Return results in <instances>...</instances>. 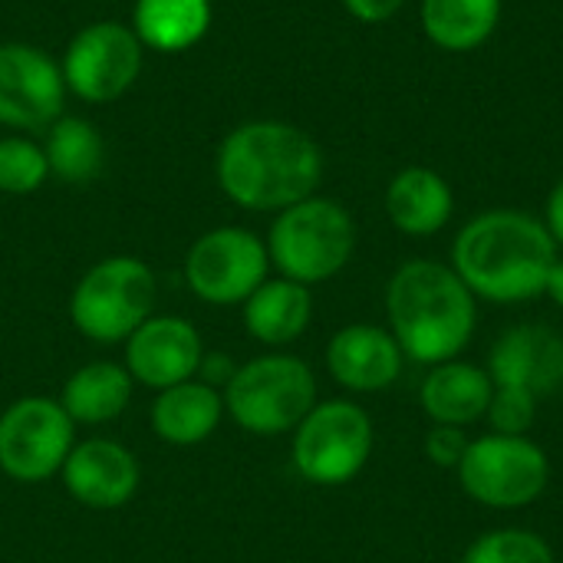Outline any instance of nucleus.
<instances>
[{
  "label": "nucleus",
  "instance_id": "17",
  "mask_svg": "<svg viewBox=\"0 0 563 563\" xmlns=\"http://www.w3.org/2000/svg\"><path fill=\"white\" fill-rule=\"evenodd\" d=\"M492 393H495V383L488 369L455 356V360L429 366L422 389H419V402L432 426L468 429L485 419Z\"/></svg>",
  "mask_w": 563,
  "mask_h": 563
},
{
  "label": "nucleus",
  "instance_id": "31",
  "mask_svg": "<svg viewBox=\"0 0 563 563\" xmlns=\"http://www.w3.org/2000/svg\"><path fill=\"white\" fill-rule=\"evenodd\" d=\"M544 294L558 303L563 310V257L558 254V261L551 264V274H548V284H544Z\"/></svg>",
  "mask_w": 563,
  "mask_h": 563
},
{
  "label": "nucleus",
  "instance_id": "8",
  "mask_svg": "<svg viewBox=\"0 0 563 563\" xmlns=\"http://www.w3.org/2000/svg\"><path fill=\"white\" fill-rule=\"evenodd\" d=\"M455 475L472 501L495 511H518L548 492L551 462L531 435L485 432L468 439Z\"/></svg>",
  "mask_w": 563,
  "mask_h": 563
},
{
  "label": "nucleus",
  "instance_id": "20",
  "mask_svg": "<svg viewBox=\"0 0 563 563\" xmlns=\"http://www.w3.org/2000/svg\"><path fill=\"white\" fill-rule=\"evenodd\" d=\"M244 330L261 346L280 350L300 340L313 320V294L310 287L287 280V277H267L244 303H241Z\"/></svg>",
  "mask_w": 563,
  "mask_h": 563
},
{
  "label": "nucleus",
  "instance_id": "25",
  "mask_svg": "<svg viewBox=\"0 0 563 563\" xmlns=\"http://www.w3.org/2000/svg\"><path fill=\"white\" fill-rule=\"evenodd\" d=\"M49 181V162L43 142L10 132L0 135V191L3 195H33Z\"/></svg>",
  "mask_w": 563,
  "mask_h": 563
},
{
  "label": "nucleus",
  "instance_id": "18",
  "mask_svg": "<svg viewBox=\"0 0 563 563\" xmlns=\"http://www.w3.org/2000/svg\"><path fill=\"white\" fill-rule=\"evenodd\" d=\"M224 419V396L218 386L205 379H188L178 386H168L155 393V402L148 409L152 432L178 449H191L208 442Z\"/></svg>",
  "mask_w": 563,
  "mask_h": 563
},
{
  "label": "nucleus",
  "instance_id": "24",
  "mask_svg": "<svg viewBox=\"0 0 563 563\" xmlns=\"http://www.w3.org/2000/svg\"><path fill=\"white\" fill-rule=\"evenodd\" d=\"M501 20V0H422V30L445 53L478 49Z\"/></svg>",
  "mask_w": 563,
  "mask_h": 563
},
{
  "label": "nucleus",
  "instance_id": "26",
  "mask_svg": "<svg viewBox=\"0 0 563 563\" xmlns=\"http://www.w3.org/2000/svg\"><path fill=\"white\" fill-rule=\"evenodd\" d=\"M462 563H554V551L528 528H495L468 544Z\"/></svg>",
  "mask_w": 563,
  "mask_h": 563
},
{
  "label": "nucleus",
  "instance_id": "15",
  "mask_svg": "<svg viewBox=\"0 0 563 563\" xmlns=\"http://www.w3.org/2000/svg\"><path fill=\"white\" fill-rule=\"evenodd\" d=\"M406 353L399 340L376 323H350L327 343V369L350 393H383L399 383Z\"/></svg>",
  "mask_w": 563,
  "mask_h": 563
},
{
  "label": "nucleus",
  "instance_id": "11",
  "mask_svg": "<svg viewBox=\"0 0 563 563\" xmlns=\"http://www.w3.org/2000/svg\"><path fill=\"white\" fill-rule=\"evenodd\" d=\"M76 445V422L59 399L23 396L0 412V472L20 485H40L63 472Z\"/></svg>",
  "mask_w": 563,
  "mask_h": 563
},
{
  "label": "nucleus",
  "instance_id": "27",
  "mask_svg": "<svg viewBox=\"0 0 563 563\" xmlns=\"http://www.w3.org/2000/svg\"><path fill=\"white\" fill-rule=\"evenodd\" d=\"M538 393L521 389V386H495L485 422L492 426V432L498 435H531V429L538 426Z\"/></svg>",
  "mask_w": 563,
  "mask_h": 563
},
{
  "label": "nucleus",
  "instance_id": "9",
  "mask_svg": "<svg viewBox=\"0 0 563 563\" xmlns=\"http://www.w3.org/2000/svg\"><path fill=\"white\" fill-rule=\"evenodd\" d=\"M145 46L122 20H92L79 26L59 59L66 92L89 106L122 99L142 73Z\"/></svg>",
  "mask_w": 563,
  "mask_h": 563
},
{
  "label": "nucleus",
  "instance_id": "7",
  "mask_svg": "<svg viewBox=\"0 0 563 563\" xmlns=\"http://www.w3.org/2000/svg\"><path fill=\"white\" fill-rule=\"evenodd\" d=\"M373 445L376 429L363 406L350 399H323L294 429L290 459L303 482L336 488L366 468Z\"/></svg>",
  "mask_w": 563,
  "mask_h": 563
},
{
  "label": "nucleus",
  "instance_id": "13",
  "mask_svg": "<svg viewBox=\"0 0 563 563\" xmlns=\"http://www.w3.org/2000/svg\"><path fill=\"white\" fill-rule=\"evenodd\" d=\"M122 346V366L139 386L152 393L195 379L205 363L201 333L191 320L175 313H152Z\"/></svg>",
  "mask_w": 563,
  "mask_h": 563
},
{
  "label": "nucleus",
  "instance_id": "4",
  "mask_svg": "<svg viewBox=\"0 0 563 563\" xmlns=\"http://www.w3.org/2000/svg\"><path fill=\"white\" fill-rule=\"evenodd\" d=\"M271 267L303 287L333 280L356 251V221L336 201L310 195L274 214V224L264 238Z\"/></svg>",
  "mask_w": 563,
  "mask_h": 563
},
{
  "label": "nucleus",
  "instance_id": "6",
  "mask_svg": "<svg viewBox=\"0 0 563 563\" xmlns=\"http://www.w3.org/2000/svg\"><path fill=\"white\" fill-rule=\"evenodd\" d=\"M158 300L155 271L132 254L96 261L69 294V320L79 336L92 343H125L152 313Z\"/></svg>",
  "mask_w": 563,
  "mask_h": 563
},
{
  "label": "nucleus",
  "instance_id": "10",
  "mask_svg": "<svg viewBox=\"0 0 563 563\" xmlns=\"http://www.w3.org/2000/svg\"><path fill=\"white\" fill-rule=\"evenodd\" d=\"M267 277L271 257L264 238L238 224L205 231L185 254V284L211 307H241Z\"/></svg>",
  "mask_w": 563,
  "mask_h": 563
},
{
  "label": "nucleus",
  "instance_id": "21",
  "mask_svg": "<svg viewBox=\"0 0 563 563\" xmlns=\"http://www.w3.org/2000/svg\"><path fill=\"white\" fill-rule=\"evenodd\" d=\"M214 20L211 0H132V20L139 43L162 56H178L198 46Z\"/></svg>",
  "mask_w": 563,
  "mask_h": 563
},
{
  "label": "nucleus",
  "instance_id": "30",
  "mask_svg": "<svg viewBox=\"0 0 563 563\" xmlns=\"http://www.w3.org/2000/svg\"><path fill=\"white\" fill-rule=\"evenodd\" d=\"M544 228L551 231L554 244L563 247V175L558 178V185L548 195V208H544Z\"/></svg>",
  "mask_w": 563,
  "mask_h": 563
},
{
  "label": "nucleus",
  "instance_id": "16",
  "mask_svg": "<svg viewBox=\"0 0 563 563\" xmlns=\"http://www.w3.org/2000/svg\"><path fill=\"white\" fill-rule=\"evenodd\" d=\"M485 369L495 386H521L548 396L563 386V336L541 323L511 327L495 340Z\"/></svg>",
  "mask_w": 563,
  "mask_h": 563
},
{
  "label": "nucleus",
  "instance_id": "1",
  "mask_svg": "<svg viewBox=\"0 0 563 563\" xmlns=\"http://www.w3.org/2000/svg\"><path fill=\"white\" fill-rule=\"evenodd\" d=\"M214 178L231 205L277 214L317 195L323 178V152L294 122L251 119L221 139Z\"/></svg>",
  "mask_w": 563,
  "mask_h": 563
},
{
  "label": "nucleus",
  "instance_id": "22",
  "mask_svg": "<svg viewBox=\"0 0 563 563\" xmlns=\"http://www.w3.org/2000/svg\"><path fill=\"white\" fill-rule=\"evenodd\" d=\"M135 393V379L122 363L92 360L69 373L59 393V406L76 426H106L119 419Z\"/></svg>",
  "mask_w": 563,
  "mask_h": 563
},
{
  "label": "nucleus",
  "instance_id": "23",
  "mask_svg": "<svg viewBox=\"0 0 563 563\" xmlns=\"http://www.w3.org/2000/svg\"><path fill=\"white\" fill-rule=\"evenodd\" d=\"M49 175L63 185H89L106 168V142L99 129L82 115H59L43 139Z\"/></svg>",
  "mask_w": 563,
  "mask_h": 563
},
{
  "label": "nucleus",
  "instance_id": "19",
  "mask_svg": "<svg viewBox=\"0 0 563 563\" xmlns=\"http://www.w3.org/2000/svg\"><path fill=\"white\" fill-rule=\"evenodd\" d=\"M386 214L399 234L409 238H429L439 234L455 211L452 185L426 165H409L393 175L386 185Z\"/></svg>",
  "mask_w": 563,
  "mask_h": 563
},
{
  "label": "nucleus",
  "instance_id": "5",
  "mask_svg": "<svg viewBox=\"0 0 563 563\" xmlns=\"http://www.w3.org/2000/svg\"><path fill=\"white\" fill-rule=\"evenodd\" d=\"M224 416L251 435L274 439L294 432L320 402L313 369L290 353H264L234 366L221 389Z\"/></svg>",
  "mask_w": 563,
  "mask_h": 563
},
{
  "label": "nucleus",
  "instance_id": "28",
  "mask_svg": "<svg viewBox=\"0 0 563 563\" xmlns=\"http://www.w3.org/2000/svg\"><path fill=\"white\" fill-rule=\"evenodd\" d=\"M426 459L439 468H459L465 449H468V435L465 429H455V426H432L429 435H426Z\"/></svg>",
  "mask_w": 563,
  "mask_h": 563
},
{
  "label": "nucleus",
  "instance_id": "3",
  "mask_svg": "<svg viewBox=\"0 0 563 563\" xmlns=\"http://www.w3.org/2000/svg\"><path fill=\"white\" fill-rule=\"evenodd\" d=\"M389 333L399 340L406 360L435 366L465 353L478 327V300L439 261H406L386 284Z\"/></svg>",
  "mask_w": 563,
  "mask_h": 563
},
{
  "label": "nucleus",
  "instance_id": "29",
  "mask_svg": "<svg viewBox=\"0 0 563 563\" xmlns=\"http://www.w3.org/2000/svg\"><path fill=\"white\" fill-rule=\"evenodd\" d=\"M406 0H343L346 13L360 23H386L402 10Z\"/></svg>",
  "mask_w": 563,
  "mask_h": 563
},
{
  "label": "nucleus",
  "instance_id": "2",
  "mask_svg": "<svg viewBox=\"0 0 563 563\" xmlns=\"http://www.w3.org/2000/svg\"><path fill=\"white\" fill-rule=\"evenodd\" d=\"M558 244L541 218L515 208L475 214L452 244V271L488 303H525L544 294Z\"/></svg>",
  "mask_w": 563,
  "mask_h": 563
},
{
  "label": "nucleus",
  "instance_id": "12",
  "mask_svg": "<svg viewBox=\"0 0 563 563\" xmlns=\"http://www.w3.org/2000/svg\"><path fill=\"white\" fill-rule=\"evenodd\" d=\"M66 82L59 59L43 46L0 43V125L20 135L46 132L66 109Z\"/></svg>",
  "mask_w": 563,
  "mask_h": 563
},
{
  "label": "nucleus",
  "instance_id": "14",
  "mask_svg": "<svg viewBox=\"0 0 563 563\" xmlns=\"http://www.w3.org/2000/svg\"><path fill=\"white\" fill-rule=\"evenodd\" d=\"M63 488L73 501L92 511H115L139 492L142 468L135 452L115 439H82L63 462Z\"/></svg>",
  "mask_w": 563,
  "mask_h": 563
}]
</instances>
